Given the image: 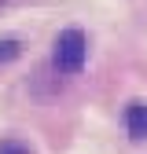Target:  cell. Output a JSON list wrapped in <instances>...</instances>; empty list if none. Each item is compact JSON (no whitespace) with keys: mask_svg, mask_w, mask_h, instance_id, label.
Returning a JSON list of instances; mask_svg holds the SVG:
<instances>
[{"mask_svg":"<svg viewBox=\"0 0 147 154\" xmlns=\"http://www.w3.org/2000/svg\"><path fill=\"white\" fill-rule=\"evenodd\" d=\"M0 4H4V0H0Z\"/></svg>","mask_w":147,"mask_h":154,"instance_id":"5","label":"cell"},{"mask_svg":"<svg viewBox=\"0 0 147 154\" xmlns=\"http://www.w3.org/2000/svg\"><path fill=\"white\" fill-rule=\"evenodd\" d=\"M18 55H22V44H18L15 37H4V41H0V63H11Z\"/></svg>","mask_w":147,"mask_h":154,"instance_id":"3","label":"cell"},{"mask_svg":"<svg viewBox=\"0 0 147 154\" xmlns=\"http://www.w3.org/2000/svg\"><path fill=\"white\" fill-rule=\"evenodd\" d=\"M52 63H55V70H59V73H66V77L81 73V70H85V63H88V37H85L77 26L63 29L59 37H55Z\"/></svg>","mask_w":147,"mask_h":154,"instance_id":"1","label":"cell"},{"mask_svg":"<svg viewBox=\"0 0 147 154\" xmlns=\"http://www.w3.org/2000/svg\"><path fill=\"white\" fill-rule=\"evenodd\" d=\"M125 128L133 140H147V103L143 99H133L125 106Z\"/></svg>","mask_w":147,"mask_h":154,"instance_id":"2","label":"cell"},{"mask_svg":"<svg viewBox=\"0 0 147 154\" xmlns=\"http://www.w3.org/2000/svg\"><path fill=\"white\" fill-rule=\"evenodd\" d=\"M0 154H33V147L15 140V136H8V140H0Z\"/></svg>","mask_w":147,"mask_h":154,"instance_id":"4","label":"cell"}]
</instances>
